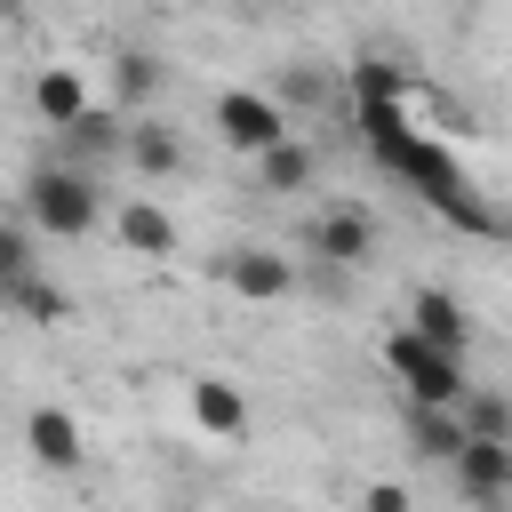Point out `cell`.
I'll list each match as a JSON object with an SVG mask.
<instances>
[{
  "label": "cell",
  "instance_id": "7c38bea8",
  "mask_svg": "<svg viewBox=\"0 0 512 512\" xmlns=\"http://www.w3.org/2000/svg\"><path fill=\"white\" fill-rule=\"evenodd\" d=\"M344 88H352V112H408V64H392V56H352V72H344Z\"/></svg>",
  "mask_w": 512,
  "mask_h": 512
},
{
  "label": "cell",
  "instance_id": "ffe728a7",
  "mask_svg": "<svg viewBox=\"0 0 512 512\" xmlns=\"http://www.w3.org/2000/svg\"><path fill=\"white\" fill-rule=\"evenodd\" d=\"M40 272V248H32V224H16V216H0V288H16V280H32Z\"/></svg>",
  "mask_w": 512,
  "mask_h": 512
},
{
  "label": "cell",
  "instance_id": "d6986e66",
  "mask_svg": "<svg viewBox=\"0 0 512 512\" xmlns=\"http://www.w3.org/2000/svg\"><path fill=\"white\" fill-rule=\"evenodd\" d=\"M408 448H416L424 464H456V448H464L456 408H408Z\"/></svg>",
  "mask_w": 512,
  "mask_h": 512
},
{
  "label": "cell",
  "instance_id": "6da1fadb",
  "mask_svg": "<svg viewBox=\"0 0 512 512\" xmlns=\"http://www.w3.org/2000/svg\"><path fill=\"white\" fill-rule=\"evenodd\" d=\"M24 216H32V232H48V240H88L96 216H104V192H96V176L40 160V168L24 176Z\"/></svg>",
  "mask_w": 512,
  "mask_h": 512
},
{
  "label": "cell",
  "instance_id": "4fadbf2b",
  "mask_svg": "<svg viewBox=\"0 0 512 512\" xmlns=\"http://www.w3.org/2000/svg\"><path fill=\"white\" fill-rule=\"evenodd\" d=\"M320 176V144L312 136H288V144H272V152H256V192H272V200H288V192H304Z\"/></svg>",
  "mask_w": 512,
  "mask_h": 512
},
{
  "label": "cell",
  "instance_id": "8992f818",
  "mask_svg": "<svg viewBox=\"0 0 512 512\" xmlns=\"http://www.w3.org/2000/svg\"><path fill=\"white\" fill-rule=\"evenodd\" d=\"M448 480L464 488V504L504 512V496H512V440H464L456 464H448Z\"/></svg>",
  "mask_w": 512,
  "mask_h": 512
},
{
  "label": "cell",
  "instance_id": "5bb4252c",
  "mask_svg": "<svg viewBox=\"0 0 512 512\" xmlns=\"http://www.w3.org/2000/svg\"><path fill=\"white\" fill-rule=\"evenodd\" d=\"M32 112H40V120L64 136V128L88 112V80H80L72 64H40V72H32Z\"/></svg>",
  "mask_w": 512,
  "mask_h": 512
},
{
  "label": "cell",
  "instance_id": "e0dca14e",
  "mask_svg": "<svg viewBox=\"0 0 512 512\" xmlns=\"http://www.w3.org/2000/svg\"><path fill=\"white\" fill-rule=\"evenodd\" d=\"M0 304L16 312V320H32V328H64L72 320V296L48 280V272H32V280H16V288H0Z\"/></svg>",
  "mask_w": 512,
  "mask_h": 512
},
{
  "label": "cell",
  "instance_id": "30bf717a",
  "mask_svg": "<svg viewBox=\"0 0 512 512\" xmlns=\"http://www.w3.org/2000/svg\"><path fill=\"white\" fill-rule=\"evenodd\" d=\"M112 240H120L128 256H152V264H160V256H176V240H184V232H176V216H168L160 200L128 192V200L112 208Z\"/></svg>",
  "mask_w": 512,
  "mask_h": 512
},
{
  "label": "cell",
  "instance_id": "ac0fdd59",
  "mask_svg": "<svg viewBox=\"0 0 512 512\" xmlns=\"http://www.w3.org/2000/svg\"><path fill=\"white\" fill-rule=\"evenodd\" d=\"M456 424H464V440H512V400L496 384H464Z\"/></svg>",
  "mask_w": 512,
  "mask_h": 512
},
{
  "label": "cell",
  "instance_id": "ba28073f",
  "mask_svg": "<svg viewBox=\"0 0 512 512\" xmlns=\"http://www.w3.org/2000/svg\"><path fill=\"white\" fill-rule=\"evenodd\" d=\"M224 288L232 296H248V304H280V296H296V264L280 256V248H224Z\"/></svg>",
  "mask_w": 512,
  "mask_h": 512
},
{
  "label": "cell",
  "instance_id": "8fae6325",
  "mask_svg": "<svg viewBox=\"0 0 512 512\" xmlns=\"http://www.w3.org/2000/svg\"><path fill=\"white\" fill-rule=\"evenodd\" d=\"M184 408H192V432H208V440H240L248 432V392L232 376H192Z\"/></svg>",
  "mask_w": 512,
  "mask_h": 512
},
{
  "label": "cell",
  "instance_id": "7a4b0ae2",
  "mask_svg": "<svg viewBox=\"0 0 512 512\" xmlns=\"http://www.w3.org/2000/svg\"><path fill=\"white\" fill-rule=\"evenodd\" d=\"M384 368L400 376L408 408H456V400H464V384H472V368H464L456 352H432V344H416L408 328H392V336H384Z\"/></svg>",
  "mask_w": 512,
  "mask_h": 512
},
{
  "label": "cell",
  "instance_id": "2e32d148",
  "mask_svg": "<svg viewBox=\"0 0 512 512\" xmlns=\"http://www.w3.org/2000/svg\"><path fill=\"white\" fill-rule=\"evenodd\" d=\"M152 96H160V56L120 48V56H112V112H120V120H144Z\"/></svg>",
  "mask_w": 512,
  "mask_h": 512
},
{
  "label": "cell",
  "instance_id": "9c48e42d",
  "mask_svg": "<svg viewBox=\"0 0 512 512\" xmlns=\"http://www.w3.org/2000/svg\"><path fill=\"white\" fill-rule=\"evenodd\" d=\"M400 328H408L416 344H432V352H456V360H464V344H472V312H464V296H448V288H416Z\"/></svg>",
  "mask_w": 512,
  "mask_h": 512
},
{
  "label": "cell",
  "instance_id": "277c9868",
  "mask_svg": "<svg viewBox=\"0 0 512 512\" xmlns=\"http://www.w3.org/2000/svg\"><path fill=\"white\" fill-rule=\"evenodd\" d=\"M304 248H312L328 272H360V264L376 256V216H368V208H320L312 232H304Z\"/></svg>",
  "mask_w": 512,
  "mask_h": 512
},
{
  "label": "cell",
  "instance_id": "44dd1931",
  "mask_svg": "<svg viewBox=\"0 0 512 512\" xmlns=\"http://www.w3.org/2000/svg\"><path fill=\"white\" fill-rule=\"evenodd\" d=\"M448 224H456V232H472V240H504V208H496L488 192L456 200V208H448Z\"/></svg>",
  "mask_w": 512,
  "mask_h": 512
},
{
  "label": "cell",
  "instance_id": "52a82bcc",
  "mask_svg": "<svg viewBox=\"0 0 512 512\" xmlns=\"http://www.w3.org/2000/svg\"><path fill=\"white\" fill-rule=\"evenodd\" d=\"M120 136H128V120L112 112V104H88L64 136H56V168H80V176H96L104 160H120Z\"/></svg>",
  "mask_w": 512,
  "mask_h": 512
},
{
  "label": "cell",
  "instance_id": "3957f363",
  "mask_svg": "<svg viewBox=\"0 0 512 512\" xmlns=\"http://www.w3.org/2000/svg\"><path fill=\"white\" fill-rule=\"evenodd\" d=\"M208 128L224 136V152H248V160L296 136V128H288V104H280L272 88H224V96L208 104Z\"/></svg>",
  "mask_w": 512,
  "mask_h": 512
},
{
  "label": "cell",
  "instance_id": "7402d4cb",
  "mask_svg": "<svg viewBox=\"0 0 512 512\" xmlns=\"http://www.w3.org/2000/svg\"><path fill=\"white\" fill-rule=\"evenodd\" d=\"M360 512H416V496H408L400 480H376V488L360 496Z\"/></svg>",
  "mask_w": 512,
  "mask_h": 512
},
{
  "label": "cell",
  "instance_id": "9a60e30c",
  "mask_svg": "<svg viewBox=\"0 0 512 512\" xmlns=\"http://www.w3.org/2000/svg\"><path fill=\"white\" fill-rule=\"evenodd\" d=\"M120 160H128L136 176H176V168H184V136H176V128H160V120H128Z\"/></svg>",
  "mask_w": 512,
  "mask_h": 512
},
{
  "label": "cell",
  "instance_id": "5b68a950",
  "mask_svg": "<svg viewBox=\"0 0 512 512\" xmlns=\"http://www.w3.org/2000/svg\"><path fill=\"white\" fill-rule=\"evenodd\" d=\"M24 456H32L40 472H80V456H88L80 416H72L64 400H40V408L24 416Z\"/></svg>",
  "mask_w": 512,
  "mask_h": 512
}]
</instances>
